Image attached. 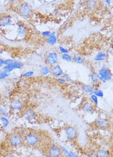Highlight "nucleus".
<instances>
[{
    "label": "nucleus",
    "instance_id": "11",
    "mask_svg": "<svg viewBox=\"0 0 113 157\" xmlns=\"http://www.w3.org/2000/svg\"><path fill=\"white\" fill-rule=\"evenodd\" d=\"M48 155L49 156L59 157L63 155L60 147L57 145H51L48 148Z\"/></svg>",
    "mask_w": 113,
    "mask_h": 157
},
{
    "label": "nucleus",
    "instance_id": "21",
    "mask_svg": "<svg viewBox=\"0 0 113 157\" xmlns=\"http://www.w3.org/2000/svg\"><path fill=\"white\" fill-rule=\"evenodd\" d=\"M110 155V152L108 150L104 149H98L95 151V156L97 157H107Z\"/></svg>",
    "mask_w": 113,
    "mask_h": 157
},
{
    "label": "nucleus",
    "instance_id": "43",
    "mask_svg": "<svg viewBox=\"0 0 113 157\" xmlns=\"http://www.w3.org/2000/svg\"><path fill=\"white\" fill-rule=\"evenodd\" d=\"M1 8H2V3H0V9H1Z\"/></svg>",
    "mask_w": 113,
    "mask_h": 157
},
{
    "label": "nucleus",
    "instance_id": "31",
    "mask_svg": "<svg viewBox=\"0 0 113 157\" xmlns=\"http://www.w3.org/2000/svg\"><path fill=\"white\" fill-rule=\"evenodd\" d=\"M90 99L94 104V106L97 108L98 105V98L94 94L90 95Z\"/></svg>",
    "mask_w": 113,
    "mask_h": 157
},
{
    "label": "nucleus",
    "instance_id": "10",
    "mask_svg": "<svg viewBox=\"0 0 113 157\" xmlns=\"http://www.w3.org/2000/svg\"><path fill=\"white\" fill-rule=\"evenodd\" d=\"M13 23V17L9 14H2L0 16V27L7 28Z\"/></svg>",
    "mask_w": 113,
    "mask_h": 157
},
{
    "label": "nucleus",
    "instance_id": "32",
    "mask_svg": "<svg viewBox=\"0 0 113 157\" xmlns=\"http://www.w3.org/2000/svg\"><path fill=\"white\" fill-rule=\"evenodd\" d=\"M58 50L60 51V52L61 54H69V50L68 48H66L61 46V45L58 47Z\"/></svg>",
    "mask_w": 113,
    "mask_h": 157
},
{
    "label": "nucleus",
    "instance_id": "12",
    "mask_svg": "<svg viewBox=\"0 0 113 157\" xmlns=\"http://www.w3.org/2000/svg\"><path fill=\"white\" fill-rule=\"evenodd\" d=\"M96 107L91 101H87L84 102L81 106V110L84 114H92L94 112Z\"/></svg>",
    "mask_w": 113,
    "mask_h": 157
},
{
    "label": "nucleus",
    "instance_id": "24",
    "mask_svg": "<svg viewBox=\"0 0 113 157\" xmlns=\"http://www.w3.org/2000/svg\"><path fill=\"white\" fill-rule=\"evenodd\" d=\"M51 67L48 65H45L42 66L40 70V73L42 76H48L50 75Z\"/></svg>",
    "mask_w": 113,
    "mask_h": 157
},
{
    "label": "nucleus",
    "instance_id": "8",
    "mask_svg": "<svg viewBox=\"0 0 113 157\" xmlns=\"http://www.w3.org/2000/svg\"><path fill=\"white\" fill-rule=\"evenodd\" d=\"M9 108L10 110L13 111H20L24 108V102L21 99L19 98H14L11 100Z\"/></svg>",
    "mask_w": 113,
    "mask_h": 157
},
{
    "label": "nucleus",
    "instance_id": "22",
    "mask_svg": "<svg viewBox=\"0 0 113 157\" xmlns=\"http://www.w3.org/2000/svg\"><path fill=\"white\" fill-rule=\"evenodd\" d=\"M61 148V150L62 151V153L63 154H64L66 156H68V157H77V156H78V155H77L76 153L72 152V151H69L64 146H62V147H60Z\"/></svg>",
    "mask_w": 113,
    "mask_h": 157
},
{
    "label": "nucleus",
    "instance_id": "38",
    "mask_svg": "<svg viewBox=\"0 0 113 157\" xmlns=\"http://www.w3.org/2000/svg\"><path fill=\"white\" fill-rule=\"evenodd\" d=\"M6 1L7 3H8L9 4L13 5V4L16 3L19 1V0H6Z\"/></svg>",
    "mask_w": 113,
    "mask_h": 157
},
{
    "label": "nucleus",
    "instance_id": "14",
    "mask_svg": "<svg viewBox=\"0 0 113 157\" xmlns=\"http://www.w3.org/2000/svg\"><path fill=\"white\" fill-rule=\"evenodd\" d=\"M64 73V71L60 64L57 63L51 67L50 75H51L54 77L57 78V77L62 76Z\"/></svg>",
    "mask_w": 113,
    "mask_h": 157
},
{
    "label": "nucleus",
    "instance_id": "13",
    "mask_svg": "<svg viewBox=\"0 0 113 157\" xmlns=\"http://www.w3.org/2000/svg\"><path fill=\"white\" fill-rule=\"evenodd\" d=\"M24 119L28 122H34L37 120V114L32 109H28L25 110L22 113Z\"/></svg>",
    "mask_w": 113,
    "mask_h": 157
},
{
    "label": "nucleus",
    "instance_id": "33",
    "mask_svg": "<svg viewBox=\"0 0 113 157\" xmlns=\"http://www.w3.org/2000/svg\"><path fill=\"white\" fill-rule=\"evenodd\" d=\"M62 76L64 78L65 80L66 81V82H72V78H71V76H70L69 74L64 73Z\"/></svg>",
    "mask_w": 113,
    "mask_h": 157
},
{
    "label": "nucleus",
    "instance_id": "28",
    "mask_svg": "<svg viewBox=\"0 0 113 157\" xmlns=\"http://www.w3.org/2000/svg\"><path fill=\"white\" fill-rule=\"evenodd\" d=\"M10 75H11V73H9L5 71V70H3V68H1L0 69V80L6 79V78L9 77Z\"/></svg>",
    "mask_w": 113,
    "mask_h": 157
},
{
    "label": "nucleus",
    "instance_id": "1",
    "mask_svg": "<svg viewBox=\"0 0 113 157\" xmlns=\"http://www.w3.org/2000/svg\"><path fill=\"white\" fill-rule=\"evenodd\" d=\"M98 73L100 76V82L102 83H106L110 81L112 78L111 70L106 64H103L100 67Z\"/></svg>",
    "mask_w": 113,
    "mask_h": 157
},
{
    "label": "nucleus",
    "instance_id": "36",
    "mask_svg": "<svg viewBox=\"0 0 113 157\" xmlns=\"http://www.w3.org/2000/svg\"><path fill=\"white\" fill-rule=\"evenodd\" d=\"M14 60V59H5L4 64H5V65H9V64L11 63L12 62H13Z\"/></svg>",
    "mask_w": 113,
    "mask_h": 157
},
{
    "label": "nucleus",
    "instance_id": "7",
    "mask_svg": "<svg viewBox=\"0 0 113 157\" xmlns=\"http://www.w3.org/2000/svg\"><path fill=\"white\" fill-rule=\"evenodd\" d=\"M24 67V63L22 62L20 60H14L13 62H12L9 65H4L2 68L9 73H11L12 71L16 70H21Z\"/></svg>",
    "mask_w": 113,
    "mask_h": 157
},
{
    "label": "nucleus",
    "instance_id": "25",
    "mask_svg": "<svg viewBox=\"0 0 113 157\" xmlns=\"http://www.w3.org/2000/svg\"><path fill=\"white\" fill-rule=\"evenodd\" d=\"M0 122H1V124L2 125L3 127L5 128H7L10 124L8 117L2 116H0Z\"/></svg>",
    "mask_w": 113,
    "mask_h": 157
},
{
    "label": "nucleus",
    "instance_id": "34",
    "mask_svg": "<svg viewBox=\"0 0 113 157\" xmlns=\"http://www.w3.org/2000/svg\"><path fill=\"white\" fill-rule=\"evenodd\" d=\"M51 31H42L41 33V35L42 36V37H45V38H47L49 36V35L51 34Z\"/></svg>",
    "mask_w": 113,
    "mask_h": 157
},
{
    "label": "nucleus",
    "instance_id": "18",
    "mask_svg": "<svg viewBox=\"0 0 113 157\" xmlns=\"http://www.w3.org/2000/svg\"><path fill=\"white\" fill-rule=\"evenodd\" d=\"M95 86L93 85H89V84H83L82 86V91L86 94H88L89 95H91L93 94V91L95 90Z\"/></svg>",
    "mask_w": 113,
    "mask_h": 157
},
{
    "label": "nucleus",
    "instance_id": "41",
    "mask_svg": "<svg viewBox=\"0 0 113 157\" xmlns=\"http://www.w3.org/2000/svg\"><path fill=\"white\" fill-rule=\"evenodd\" d=\"M4 156H6V157H12V156H13L14 155H13V154H11V153H6L5 155H3Z\"/></svg>",
    "mask_w": 113,
    "mask_h": 157
},
{
    "label": "nucleus",
    "instance_id": "23",
    "mask_svg": "<svg viewBox=\"0 0 113 157\" xmlns=\"http://www.w3.org/2000/svg\"><path fill=\"white\" fill-rule=\"evenodd\" d=\"M72 62L78 65H83L85 63V60L81 55L75 54L72 56Z\"/></svg>",
    "mask_w": 113,
    "mask_h": 157
},
{
    "label": "nucleus",
    "instance_id": "37",
    "mask_svg": "<svg viewBox=\"0 0 113 157\" xmlns=\"http://www.w3.org/2000/svg\"><path fill=\"white\" fill-rule=\"evenodd\" d=\"M4 62H5V59H3L2 57H0V69L2 68L3 67V66L5 65Z\"/></svg>",
    "mask_w": 113,
    "mask_h": 157
},
{
    "label": "nucleus",
    "instance_id": "15",
    "mask_svg": "<svg viewBox=\"0 0 113 157\" xmlns=\"http://www.w3.org/2000/svg\"><path fill=\"white\" fill-rule=\"evenodd\" d=\"M95 124L100 128H107L109 127L110 122L107 118L100 117L96 121Z\"/></svg>",
    "mask_w": 113,
    "mask_h": 157
},
{
    "label": "nucleus",
    "instance_id": "35",
    "mask_svg": "<svg viewBox=\"0 0 113 157\" xmlns=\"http://www.w3.org/2000/svg\"><path fill=\"white\" fill-rule=\"evenodd\" d=\"M56 80H57L60 83H67L64 78L63 76L57 77V78H56Z\"/></svg>",
    "mask_w": 113,
    "mask_h": 157
},
{
    "label": "nucleus",
    "instance_id": "40",
    "mask_svg": "<svg viewBox=\"0 0 113 157\" xmlns=\"http://www.w3.org/2000/svg\"><path fill=\"white\" fill-rule=\"evenodd\" d=\"M104 1L105 4L108 6H110L112 4V0H104Z\"/></svg>",
    "mask_w": 113,
    "mask_h": 157
},
{
    "label": "nucleus",
    "instance_id": "19",
    "mask_svg": "<svg viewBox=\"0 0 113 157\" xmlns=\"http://www.w3.org/2000/svg\"><path fill=\"white\" fill-rule=\"evenodd\" d=\"M90 78L91 82L92 83L93 85L98 84L100 82V76L98 75V71H92L90 75Z\"/></svg>",
    "mask_w": 113,
    "mask_h": 157
},
{
    "label": "nucleus",
    "instance_id": "16",
    "mask_svg": "<svg viewBox=\"0 0 113 157\" xmlns=\"http://www.w3.org/2000/svg\"><path fill=\"white\" fill-rule=\"evenodd\" d=\"M108 54L103 50L98 51L97 54L94 56L93 60L96 62H103L107 60Z\"/></svg>",
    "mask_w": 113,
    "mask_h": 157
},
{
    "label": "nucleus",
    "instance_id": "17",
    "mask_svg": "<svg viewBox=\"0 0 113 157\" xmlns=\"http://www.w3.org/2000/svg\"><path fill=\"white\" fill-rule=\"evenodd\" d=\"M46 43L49 45H54L58 43V37L56 36V32L53 31L49 37L46 38Z\"/></svg>",
    "mask_w": 113,
    "mask_h": 157
},
{
    "label": "nucleus",
    "instance_id": "4",
    "mask_svg": "<svg viewBox=\"0 0 113 157\" xmlns=\"http://www.w3.org/2000/svg\"><path fill=\"white\" fill-rule=\"evenodd\" d=\"M8 143L12 147H19L24 144L23 137L19 133L11 134L8 137Z\"/></svg>",
    "mask_w": 113,
    "mask_h": 157
},
{
    "label": "nucleus",
    "instance_id": "39",
    "mask_svg": "<svg viewBox=\"0 0 113 157\" xmlns=\"http://www.w3.org/2000/svg\"><path fill=\"white\" fill-rule=\"evenodd\" d=\"M88 156H95V151L93 150H90L87 155Z\"/></svg>",
    "mask_w": 113,
    "mask_h": 157
},
{
    "label": "nucleus",
    "instance_id": "3",
    "mask_svg": "<svg viewBox=\"0 0 113 157\" xmlns=\"http://www.w3.org/2000/svg\"><path fill=\"white\" fill-rule=\"evenodd\" d=\"M24 143L29 147H35L40 142V137L38 134L34 132H29L26 134L23 137Z\"/></svg>",
    "mask_w": 113,
    "mask_h": 157
},
{
    "label": "nucleus",
    "instance_id": "27",
    "mask_svg": "<svg viewBox=\"0 0 113 157\" xmlns=\"http://www.w3.org/2000/svg\"><path fill=\"white\" fill-rule=\"evenodd\" d=\"M61 59L66 62H72V56L69 54H63L60 56Z\"/></svg>",
    "mask_w": 113,
    "mask_h": 157
},
{
    "label": "nucleus",
    "instance_id": "2",
    "mask_svg": "<svg viewBox=\"0 0 113 157\" xmlns=\"http://www.w3.org/2000/svg\"><path fill=\"white\" fill-rule=\"evenodd\" d=\"M17 13L20 16L24 18H27L32 15L33 10L29 3L26 2H22L17 7Z\"/></svg>",
    "mask_w": 113,
    "mask_h": 157
},
{
    "label": "nucleus",
    "instance_id": "20",
    "mask_svg": "<svg viewBox=\"0 0 113 157\" xmlns=\"http://www.w3.org/2000/svg\"><path fill=\"white\" fill-rule=\"evenodd\" d=\"M97 6V3L95 0H88L86 3V6L88 11H94Z\"/></svg>",
    "mask_w": 113,
    "mask_h": 157
},
{
    "label": "nucleus",
    "instance_id": "9",
    "mask_svg": "<svg viewBox=\"0 0 113 157\" xmlns=\"http://www.w3.org/2000/svg\"><path fill=\"white\" fill-rule=\"evenodd\" d=\"M17 37L19 39H24L27 36L28 29L27 26L22 22H19L16 24Z\"/></svg>",
    "mask_w": 113,
    "mask_h": 157
},
{
    "label": "nucleus",
    "instance_id": "29",
    "mask_svg": "<svg viewBox=\"0 0 113 157\" xmlns=\"http://www.w3.org/2000/svg\"><path fill=\"white\" fill-rule=\"evenodd\" d=\"M93 94H95L98 98H103L104 97V92L101 89H99L98 88H95L93 91Z\"/></svg>",
    "mask_w": 113,
    "mask_h": 157
},
{
    "label": "nucleus",
    "instance_id": "6",
    "mask_svg": "<svg viewBox=\"0 0 113 157\" xmlns=\"http://www.w3.org/2000/svg\"><path fill=\"white\" fill-rule=\"evenodd\" d=\"M78 134L77 129L74 126L69 125L64 128V135L68 140L72 141L76 139L78 137Z\"/></svg>",
    "mask_w": 113,
    "mask_h": 157
},
{
    "label": "nucleus",
    "instance_id": "42",
    "mask_svg": "<svg viewBox=\"0 0 113 157\" xmlns=\"http://www.w3.org/2000/svg\"><path fill=\"white\" fill-rule=\"evenodd\" d=\"M35 1H36L37 2H43V0H35Z\"/></svg>",
    "mask_w": 113,
    "mask_h": 157
},
{
    "label": "nucleus",
    "instance_id": "5",
    "mask_svg": "<svg viewBox=\"0 0 113 157\" xmlns=\"http://www.w3.org/2000/svg\"><path fill=\"white\" fill-rule=\"evenodd\" d=\"M60 61V55L57 52L51 51L48 52L45 56V62L46 65L51 67L58 63Z\"/></svg>",
    "mask_w": 113,
    "mask_h": 157
},
{
    "label": "nucleus",
    "instance_id": "30",
    "mask_svg": "<svg viewBox=\"0 0 113 157\" xmlns=\"http://www.w3.org/2000/svg\"><path fill=\"white\" fill-rule=\"evenodd\" d=\"M35 73L34 71L32 70H29V71H27L24 73H23L20 77L21 78H30V77H32L34 75Z\"/></svg>",
    "mask_w": 113,
    "mask_h": 157
},
{
    "label": "nucleus",
    "instance_id": "26",
    "mask_svg": "<svg viewBox=\"0 0 113 157\" xmlns=\"http://www.w3.org/2000/svg\"><path fill=\"white\" fill-rule=\"evenodd\" d=\"M9 108L6 106H2L0 108V116L8 117L9 116Z\"/></svg>",
    "mask_w": 113,
    "mask_h": 157
}]
</instances>
